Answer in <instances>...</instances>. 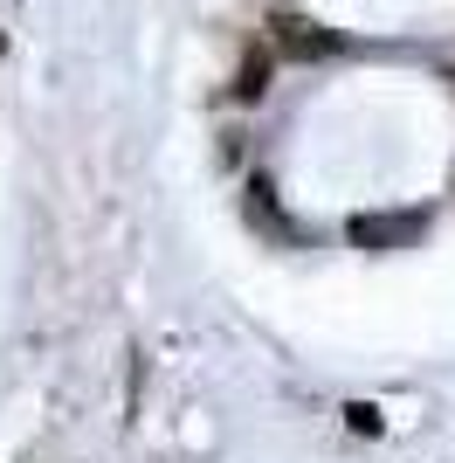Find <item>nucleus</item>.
<instances>
[{"label": "nucleus", "mask_w": 455, "mask_h": 463, "mask_svg": "<svg viewBox=\"0 0 455 463\" xmlns=\"http://www.w3.org/2000/svg\"><path fill=\"white\" fill-rule=\"evenodd\" d=\"M414 235H421V214H359L352 222L359 250H394V242H414Z\"/></svg>", "instance_id": "1"}, {"label": "nucleus", "mask_w": 455, "mask_h": 463, "mask_svg": "<svg viewBox=\"0 0 455 463\" xmlns=\"http://www.w3.org/2000/svg\"><path fill=\"white\" fill-rule=\"evenodd\" d=\"M269 42L290 49V56H324V49H339V35H324L318 21H303V14H276L269 21Z\"/></svg>", "instance_id": "2"}, {"label": "nucleus", "mask_w": 455, "mask_h": 463, "mask_svg": "<svg viewBox=\"0 0 455 463\" xmlns=\"http://www.w3.org/2000/svg\"><path fill=\"white\" fill-rule=\"evenodd\" d=\"M235 90H242V97L263 90V56H248V62H242V83H235Z\"/></svg>", "instance_id": "3"}, {"label": "nucleus", "mask_w": 455, "mask_h": 463, "mask_svg": "<svg viewBox=\"0 0 455 463\" xmlns=\"http://www.w3.org/2000/svg\"><path fill=\"white\" fill-rule=\"evenodd\" d=\"M345 415H352V429H359V436H373V429H379V415H373L366 402H359V408H345Z\"/></svg>", "instance_id": "4"}]
</instances>
